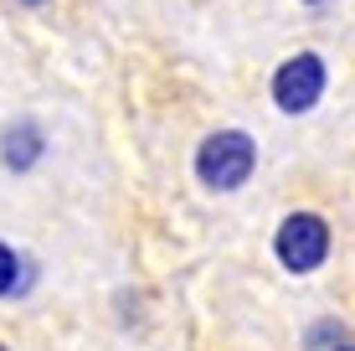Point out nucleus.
<instances>
[{
  "label": "nucleus",
  "mask_w": 355,
  "mask_h": 351,
  "mask_svg": "<svg viewBox=\"0 0 355 351\" xmlns=\"http://www.w3.org/2000/svg\"><path fill=\"white\" fill-rule=\"evenodd\" d=\"M299 6H324V0H299Z\"/></svg>",
  "instance_id": "6e6552de"
},
{
  "label": "nucleus",
  "mask_w": 355,
  "mask_h": 351,
  "mask_svg": "<svg viewBox=\"0 0 355 351\" xmlns=\"http://www.w3.org/2000/svg\"><path fill=\"white\" fill-rule=\"evenodd\" d=\"M345 351H355V341H350V346H345Z\"/></svg>",
  "instance_id": "1a4fd4ad"
},
{
  "label": "nucleus",
  "mask_w": 355,
  "mask_h": 351,
  "mask_svg": "<svg viewBox=\"0 0 355 351\" xmlns=\"http://www.w3.org/2000/svg\"><path fill=\"white\" fill-rule=\"evenodd\" d=\"M10 6H46V0H10Z\"/></svg>",
  "instance_id": "0eeeda50"
},
{
  "label": "nucleus",
  "mask_w": 355,
  "mask_h": 351,
  "mask_svg": "<svg viewBox=\"0 0 355 351\" xmlns=\"http://www.w3.org/2000/svg\"><path fill=\"white\" fill-rule=\"evenodd\" d=\"M0 351H10V346H0Z\"/></svg>",
  "instance_id": "9d476101"
},
{
  "label": "nucleus",
  "mask_w": 355,
  "mask_h": 351,
  "mask_svg": "<svg viewBox=\"0 0 355 351\" xmlns=\"http://www.w3.org/2000/svg\"><path fill=\"white\" fill-rule=\"evenodd\" d=\"M42 155H46V135L36 119H16V124L0 129V161H6V171H31Z\"/></svg>",
  "instance_id": "20e7f679"
},
{
  "label": "nucleus",
  "mask_w": 355,
  "mask_h": 351,
  "mask_svg": "<svg viewBox=\"0 0 355 351\" xmlns=\"http://www.w3.org/2000/svg\"><path fill=\"white\" fill-rule=\"evenodd\" d=\"M324 88H329V67H324L320 52H293V57H284L278 72H273V83H268L273 108H278V114H288V119L320 108Z\"/></svg>",
  "instance_id": "7ed1b4c3"
},
{
  "label": "nucleus",
  "mask_w": 355,
  "mask_h": 351,
  "mask_svg": "<svg viewBox=\"0 0 355 351\" xmlns=\"http://www.w3.org/2000/svg\"><path fill=\"white\" fill-rule=\"evenodd\" d=\"M31 284V269H26V259H21L10 243H0V300L6 295H21V289Z\"/></svg>",
  "instance_id": "423d86ee"
},
{
  "label": "nucleus",
  "mask_w": 355,
  "mask_h": 351,
  "mask_svg": "<svg viewBox=\"0 0 355 351\" xmlns=\"http://www.w3.org/2000/svg\"><path fill=\"white\" fill-rule=\"evenodd\" d=\"M258 171V140L248 129H211L201 145H196V181L216 197L227 191H242Z\"/></svg>",
  "instance_id": "f257e3e1"
},
{
  "label": "nucleus",
  "mask_w": 355,
  "mask_h": 351,
  "mask_svg": "<svg viewBox=\"0 0 355 351\" xmlns=\"http://www.w3.org/2000/svg\"><path fill=\"white\" fill-rule=\"evenodd\" d=\"M329 253H335V227L309 207L288 212L284 222L273 227V259H278L284 274H299V279L304 274H320L329 263Z\"/></svg>",
  "instance_id": "f03ea898"
},
{
  "label": "nucleus",
  "mask_w": 355,
  "mask_h": 351,
  "mask_svg": "<svg viewBox=\"0 0 355 351\" xmlns=\"http://www.w3.org/2000/svg\"><path fill=\"white\" fill-rule=\"evenodd\" d=\"M350 341H355V331L345 320H335V316H320L309 331H304V351H345Z\"/></svg>",
  "instance_id": "39448f33"
}]
</instances>
